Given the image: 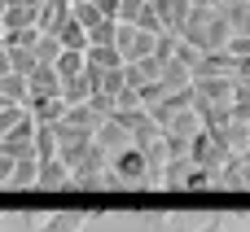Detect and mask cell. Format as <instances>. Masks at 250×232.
<instances>
[{
  "instance_id": "obj_1",
  "label": "cell",
  "mask_w": 250,
  "mask_h": 232,
  "mask_svg": "<svg viewBox=\"0 0 250 232\" xmlns=\"http://www.w3.org/2000/svg\"><path fill=\"white\" fill-rule=\"evenodd\" d=\"M229 18L220 13V4L215 9H189V18H185V26H180V39L193 48V53H224V44H229Z\"/></svg>"
},
{
  "instance_id": "obj_2",
  "label": "cell",
  "mask_w": 250,
  "mask_h": 232,
  "mask_svg": "<svg viewBox=\"0 0 250 232\" xmlns=\"http://www.w3.org/2000/svg\"><path fill=\"white\" fill-rule=\"evenodd\" d=\"M110 175H114V189H141V184H154V171H149V162H145V154L141 149H119V154H110Z\"/></svg>"
},
{
  "instance_id": "obj_3",
  "label": "cell",
  "mask_w": 250,
  "mask_h": 232,
  "mask_svg": "<svg viewBox=\"0 0 250 232\" xmlns=\"http://www.w3.org/2000/svg\"><path fill=\"white\" fill-rule=\"evenodd\" d=\"M154 39H158V35H145V31L119 22L114 48H119V57H123V66H127V61H145V57H154Z\"/></svg>"
},
{
  "instance_id": "obj_4",
  "label": "cell",
  "mask_w": 250,
  "mask_h": 232,
  "mask_svg": "<svg viewBox=\"0 0 250 232\" xmlns=\"http://www.w3.org/2000/svg\"><path fill=\"white\" fill-rule=\"evenodd\" d=\"M53 140H57V158H62L66 167H75V162H79V158L88 154V145H92V132L57 123V127H53Z\"/></svg>"
},
{
  "instance_id": "obj_5",
  "label": "cell",
  "mask_w": 250,
  "mask_h": 232,
  "mask_svg": "<svg viewBox=\"0 0 250 232\" xmlns=\"http://www.w3.org/2000/svg\"><path fill=\"white\" fill-rule=\"evenodd\" d=\"M0 154H4V158H13V162L35 158V123H31V114L13 127L9 136H0Z\"/></svg>"
},
{
  "instance_id": "obj_6",
  "label": "cell",
  "mask_w": 250,
  "mask_h": 232,
  "mask_svg": "<svg viewBox=\"0 0 250 232\" xmlns=\"http://www.w3.org/2000/svg\"><path fill=\"white\" fill-rule=\"evenodd\" d=\"M92 215H97V211H88V206H62V211H53V215L40 224V232H79Z\"/></svg>"
},
{
  "instance_id": "obj_7",
  "label": "cell",
  "mask_w": 250,
  "mask_h": 232,
  "mask_svg": "<svg viewBox=\"0 0 250 232\" xmlns=\"http://www.w3.org/2000/svg\"><path fill=\"white\" fill-rule=\"evenodd\" d=\"M198 105H233V79H193Z\"/></svg>"
},
{
  "instance_id": "obj_8",
  "label": "cell",
  "mask_w": 250,
  "mask_h": 232,
  "mask_svg": "<svg viewBox=\"0 0 250 232\" xmlns=\"http://www.w3.org/2000/svg\"><path fill=\"white\" fill-rule=\"evenodd\" d=\"M26 114H31V123L57 127L62 114H66V101H62V97H26Z\"/></svg>"
},
{
  "instance_id": "obj_9",
  "label": "cell",
  "mask_w": 250,
  "mask_h": 232,
  "mask_svg": "<svg viewBox=\"0 0 250 232\" xmlns=\"http://www.w3.org/2000/svg\"><path fill=\"white\" fill-rule=\"evenodd\" d=\"M189 75L193 79H233V57L229 53H202Z\"/></svg>"
},
{
  "instance_id": "obj_10",
  "label": "cell",
  "mask_w": 250,
  "mask_h": 232,
  "mask_svg": "<svg viewBox=\"0 0 250 232\" xmlns=\"http://www.w3.org/2000/svg\"><path fill=\"white\" fill-rule=\"evenodd\" d=\"M92 145H97L101 154H119V149H127L132 140H127V132H123L114 118H101V123H97V132H92Z\"/></svg>"
},
{
  "instance_id": "obj_11",
  "label": "cell",
  "mask_w": 250,
  "mask_h": 232,
  "mask_svg": "<svg viewBox=\"0 0 250 232\" xmlns=\"http://www.w3.org/2000/svg\"><path fill=\"white\" fill-rule=\"evenodd\" d=\"M70 184V167L62 158H48V162H35V189H66Z\"/></svg>"
},
{
  "instance_id": "obj_12",
  "label": "cell",
  "mask_w": 250,
  "mask_h": 232,
  "mask_svg": "<svg viewBox=\"0 0 250 232\" xmlns=\"http://www.w3.org/2000/svg\"><path fill=\"white\" fill-rule=\"evenodd\" d=\"M149 4H154V13H158L163 31L180 35V26H185V18H189V0H149Z\"/></svg>"
},
{
  "instance_id": "obj_13",
  "label": "cell",
  "mask_w": 250,
  "mask_h": 232,
  "mask_svg": "<svg viewBox=\"0 0 250 232\" xmlns=\"http://www.w3.org/2000/svg\"><path fill=\"white\" fill-rule=\"evenodd\" d=\"M53 39H57L62 48H70V53H83V48H88V31H83V26H79L70 13H66V18L53 26Z\"/></svg>"
},
{
  "instance_id": "obj_14",
  "label": "cell",
  "mask_w": 250,
  "mask_h": 232,
  "mask_svg": "<svg viewBox=\"0 0 250 232\" xmlns=\"http://www.w3.org/2000/svg\"><path fill=\"white\" fill-rule=\"evenodd\" d=\"M83 66H88V70H119L123 57H119L114 44H88V48H83Z\"/></svg>"
},
{
  "instance_id": "obj_15",
  "label": "cell",
  "mask_w": 250,
  "mask_h": 232,
  "mask_svg": "<svg viewBox=\"0 0 250 232\" xmlns=\"http://www.w3.org/2000/svg\"><path fill=\"white\" fill-rule=\"evenodd\" d=\"M26 92L31 97H62V79L53 75V66H35L26 75Z\"/></svg>"
},
{
  "instance_id": "obj_16",
  "label": "cell",
  "mask_w": 250,
  "mask_h": 232,
  "mask_svg": "<svg viewBox=\"0 0 250 232\" xmlns=\"http://www.w3.org/2000/svg\"><path fill=\"white\" fill-rule=\"evenodd\" d=\"M35 26V9L31 4H4L0 9V31H31Z\"/></svg>"
},
{
  "instance_id": "obj_17",
  "label": "cell",
  "mask_w": 250,
  "mask_h": 232,
  "mask_svg": "<svg viewBox=\"0 0 250 232\" xmlns=\"http://www.w3.org/2000/svg\"><path fill=\"white\" fill-rule=\"evenodd\" d=\"M189 83H193V75H189L180 61H163V66H158V88H163V92H180V88H189Z\"/></svg>"
},
{
  "instance_id": "obj_18",
  "label": "cell",
  "mask_w": 250,
  "mask_h": 232,
  "mask_svg": "<svg viewBox=\"0 0 250 232\" xmlns=\"http://www.w3.org/2000/svg\"><path fill=\"white\" fill-rule=\"evenodd\" d=\"M62 123H66V127H83V132H97V123H101V114H97L92 105H66V114H62Z\"/></svg>"
},
{
  "instance_id": "obj_19",
  "label": "cell",
  "mask_w": 250,
  "mask_h": 232,
  "mask_svg": "<svg viewBox=\"0 0 250 232\" xmlns=\"http://www.w3.org/2000/svg\"><path fill=\"white\" fill-rule=\"evenodd\" d=\"M53 75L66 83V79H75V75H83V53H70V48H62L57 53V61H53Z\"/></svg>"
},
{
  "instance_id": "obj_20",
  "label": "cell",
  "mask_w": 250,
  "mask_h": 232,
  "mask_svg": "<svg viewBox=\"0 0 250 232\" xmlns=\"http://www.w3.org/2000/svg\"><path fill=\"white\" fill-rule=\"evenodd\" d=\"M163 132H171V136L189 140V136H198V132H202V118H198L193 110H180V114H176V118H171V123H167Z\"/></svg>"
},
{
  "instance_id": "obj_21",
  "label": "cell",
  "mask_w": 250,
  "mask_h": 232,
  "mask_svg": "<svg viewBox=\"0 0 250 232\" xmlns=\"http://www.w3.org/2000/svg\"><path fill=\"white\" fill-rule=\"evenodd\" d=\"M4 189H35V158L13 162V171H9V180H4Z\"/></svg>"
},
{
  "instance_id": "obj_22",
  "label": "cell",
  "mask_w": 250,
  "mask_h": 232,
  "mask_svg": "<svg viewBox=\"0 0 250 232\" xmlns=\"http://www.w3.org/2000/svg\"><path fill=\"white\" fill-rule=\"evenodd\" d=\"M0 97H4L9 105H26V97H31V92H26V79H22V75H4V79H0Z\"/></svg>"
},
{
  "instance_id": "obj_23",
  "label": "cell",
  "mask_w": 250,
  "mask_h": 232,
  "mask_svg": "<svg viewBox=\"0 0 250 232\" xmlns=\"http://www.w3.org/2000/svg\"><path fill=\"white\" fill-rule=\"evenodd\" d=\"M48 158H57V140H53V127L35 123V162H48Z\"/></svg>"
},
{
  "instance_id": "obj_24",
  "label": "cell",
  "mask_w": 250,
  "mask_h": 232,
  "mask_svg": "<svg viewBox=\"0 0 250 232\" xmlns=\"http://www.w3.org/2000/svg\"><path fill=\"white\" fill-rule=\"evenodd\" d=\"M31 53H35V61H40V66H53V61H57V53H62V44H57L53 35H35Z\"/></svg>"
},
{
  "instance_id": "obj_25",
  "label": "cell",
  "mask_w": 250,
  "mask_h": 232,
  "mask_svg": "<svg viewBox=\"0 0 250 232\" xmlns=\"http://www.w3.org/2000/svg\"><path fill=\"white\" fill-rule=\"evenodd\" d=\"M70 18H75L83 31H92V26L101 22V13H97V4H92V0H70Z\"/></svg>"
},
{
  "instance_id": "obj_26",
  "label": "cell",
  "mask_w": 250,
  "mask_h": 232,
  "mask_svg": "<svg viewBox=\"0 0 250 232\" xmlns=\"http://www.w3.org/2000/svg\"><path fill=\"white\" fill-rule=\"evenodd\" d=\"M136 31H145V35H163V22H158V13H154V4L145 0L141 4V13H136V22H132Z\"/></svg>"
},
{
  "instance_id": "obj_27",
  "label": "cell",
  "mask_w": 250,
  "mask_h": 232,
  "mask_svg": "<svg viewBox=\"0 0 250 232\" xmlns=\"http://www.w3.org/2000/svg\"><path fill=\"white\" fill-rule=\"evenodd\" d=\"M114 35H119V22H114V18H101V22L88 31V44H114Z\"/></svg>"
},
{
  "instance_id": "obj_28",
  "label": "cell",
  "mask_w": 250,
  "mask_h": 232,
  "mask_svg": "<svg viewBox=\"0 0 250 232\" xmlns=\"http://www.w3.org/2000/svg\"><path fill=\"white\" fill-rule=\"evenodd\" d=\"M22 118H26V105H9V110H0V136H9Z\"/></svg>"
},
{
  "instance_id": "obj_29",
  "label": "cell",
  "mask_w": 250,
  "mask_h": 232,
  "mask_svg": "<svg viewBox=\"0 0 250 232\" xmlns=\"http://www.w3.org/2000/svg\"><path fill=\"white\" fill-rule=\"evenodd\" d=\"M198 57H202V53H193L185 39H180V44H176V53H171V61H180L185 70H193V66H198Z\"/></svg>"
},
{
  "instance_id": "obj_30",
  "label": "cell",
  "mask_w": 250,
  "mask_h": 232,
  "mask_svg": "<svg viewBox=\"0 0 250 232\" xmlns=\"http://www.w3.org/2000/svg\"><path fill=\"white\" fill-rule=\"evenodd\" d=\"M141 4H145V0H119V18H114V22L132 26V22H136V13H141Z\"/></svg>"
},
{
  "instance_id": "obj_31",
  "label": "cell",
  "mask_w": 250,
  "mask_h": 232,
  "mask_svg": "<svg viewBox=\"0 0 250 232\" xmlns=\"http://www.w3.org/2000/svg\"><path fill=\"white\" fill-rule=\"evenodd\" d=\"M110 101H114V110H141V97H136L132 88H123V92H114Z\"/></svg>"
},
{
  "instance_id": "obj_32",
  "label": "cell",
  "mask_w": 250,
  "mask_h": 232,
  "mask_svg": "<svg viewBox=\"0 0 250 232\" xmlns=\"http://www.w3.org/2000/svg\"><path fill=\"white\" fill-rule=\"evenodd\" d=\"M101 18H119V0H92Z\"/></svg>"
},
{
  "instance_id": "obj_33",
  "label": "cell",
  "mask_w": 250,
  "mask_h": 232,
  "mask_svg": "<svg viewBox=\"0 0 250 232\" xmlns=\"http://www.w3.org/2000/svg\"><path fill=\"white\" fill-rule=\"evenodd\" d=\"M9 171H13V158L0 154V189H4V180H9Z\"/></svg>"
},
{
  "instance_id": "obj_34",
  "label": "cell",
  "mask_w": 250,
  "mask_h": 232,
  "mask_svg": "<svg viewBox=\"0 0 250 232\" xmlns=\"http://www.w3.org/2000/svg\"><path fill=\"white\" fill-rule=\"evenodd\" d=\"M198 232H229V224H224V219H211L207 228H198Z\"/></svg>"
},
{
  "instance_id": "obj_35",
  "label": "cell",
  "mask_w": 250,
  "mask_h": 232,
  "mask_svg": "<svg viewBox=\"0 0 250 232\" xmlns=\"http://www.w3.org/2000/svg\"><path fill=\"white\" fill-rule=\"evenodd\" d=\"M4 75H9V53L0 48V79H4Z\"/></svg>"
},
{
  "instance_id": "obj_36",
  "label": "cell",
  "mask_w": 250,
  "mask_h": 232,
  "mask_svg": "<svg viewBox=\"0 0 250 232\" xmlns=\"http://www.w3.org/2000/svg\"><path fill=\"white\" fill-rule=\"evenodd\" d=\"M0 110H9V101H4V97H0Z\"/></svg>"
},
{
  "instance_id": "obj_37",
  "label": "cell",
  "mask_w": 250,
  "mask_h": 232,
  "mask_svg": "<svg viewBox=\"0 0 250 232\" xmlns=\"http://www.w3.org/2000/svg\"><path fill=\"white\" fill-rule=\"evenodd\" d=\"M246 232H250V219H246Z\"/></svg>"
},
{
  "instance_id": "obj_38",
  "label": "cell",
  "mask_w": 250,
  "mask_h": 232,
  "mask_svg": "<svg viewBox=\"0 0 250 232\" xmlns=\"http://www.w3.org/2000/svg\"><path fill=\"white\" fill-rule=\"evenodd\" d=\"M215 4H220V0H215Z\"/></svg>"
},
{
  "instance_id": "obj_39",
  "label": "cell",
  "mask_w": 250,
  "mask_h": 232,
  "mask_svg": "<svg viewBox=\"0 0 250 232\" xmlns=\"http://www.w3.org/2000/svg\"><path fill=\"white\" fill-rule=\"evenodd\" d=\"M0 35H4V31H0Z\"/></svg>"
}]
</instances>
